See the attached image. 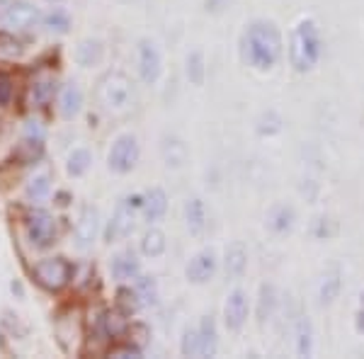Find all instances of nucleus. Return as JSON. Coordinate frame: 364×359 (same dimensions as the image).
I'll use <instances>...</instances> for the list:
<instances>
[{"label": "nucleus", "instance_id": "nucleus-27", "mask_svg": "<svg viewBox=\"0 0 364 359\" xmlns=\"http://www.w3.org/2000/svg\"><path fill=\"white\" fill-rule=\"evenodd\" d=\"M49 192H51V180H49V175H46V173L34 175V178L29 180L27 187H25V197L32 204L44 202V199L49 197Z\"/></svg>", "mask_w": 364, "mask_h": 359}, {"label": "nucleus", "instance_id": "nucleus-26", "mask_svg": "<svg viewBox=\"0 0 364 359\" xmlns=\"http://www.w3.org/2000/svg\"><path fill=\"white\" fill-rule=\"evenodd\" d=\"M185 70L187 78H190L192 85H204V78H207V66H204V54L199 49L190 51L185 61Z\"/></svg>", "mask_w": 364, "mask_h": 359}, {"label": "nucleus", "instance_id": "nucleus-6", "mask_svg": "<svg viewBox=\"0 0 364 359\" xmlns=\"http://www.w3.org/2000/svg\"><path fill=\"white\" fill-rule=\"evenodd\" d=\"M73 277V264L66 257H46L34 264V279L49 291H61Z\"/></svg>", "mask_w": 364, "mask_h": 359}, {"label": "nucleus", "instance_id": "nucleus-34", "mask_svg": "<svg viewBox=\"0 0 364 359\" xmlns=\"http://www.w3.org/2000/svg\"><path fill=\"white\" fill-rule=\"evenodd\" d=\"M13 78H10L8 73H0V107H5V105H10V100H13Z\"/></svg>", "mask_w": 364, "mask_h": 359}, {"label": "nucleus", "instance_id": "nucleus-21", "mask_svg": "<svg viewBox=\"0 0 364 359\" xmlns=\"http://www.w3.org/2000/svg\"><path fill=\"white\" fill-rule=\"evenodd\" d=\"M166 248H168V238L161 228L151 226L149 231L141 235V252H144L146 257H161L163 252H166Z\"/></svg>", "mask_w": 364, "mask_h": 359}, {"label": "nucleus", "instance_id": "nucleus-25", "mask_svg": "<svg viewBox=\"0 0 364 359\" xmlns=\"http://www.w3.org/2000/svg\"><path fill=\"white\" fill-rule=\"evenodd\" d=\"M340 286H343V282H340V269L338 267L328 269L326 277H323V282H321V289H318L321 304H333V301H336L338 294H340Z\"/></svg>", "mask_w": 364, "mask_h": 359}, {"label": "nucleus", "instance_id": "nucleus-14", "mask_svg": "<svg viewBox=\"0 0 364 359\" xmlns=\"http://www.w3.org/2000/svg\"><path fill=\"white\" fill-rule=\"evenodd\" d=\"M83 109V90L78 83H66L58 90V112H61L63 119H73Z\"/></svg>", "mask_w": 364, "mask_h": 359}, {"label": "nucleus", "instance_id": "nucleus-30", "mask_svg": "<svg viewBox=\"0 0 364 359\" xmlns=\"http://www.w3.org/2000/svg\"><path fill=\"white\" fill-rule=\"evenodd\" d=\"M180 352H182V357H204V343H202V335H199L197 326L187 328L185 335H182Z\"/></svg>", "mask_w": 364, "mask_h": 359}, {"label": "nucleus", "instance_id": "nucleus-17", "mask_svg": "<svg viewBox=\"0 0 364 359\" xmlns=\"http://www.w3.org/2000/svg\"><path fill=\"white\" fill-rule=\"evenodd\" d=\"M105 56V46L100 39H83V42H78L73 51V58L78 66L83 68H90V66H97L100 61H102Z\"/></svg>", "mask_w": 364, "mask_h": 359}, {"label": "nucleus", "instance_id": "nucleus-37", "mask_svg": "<svg viewBox=\"0 0 364 359\" xmlns=\"http://www.w3.org/2000/svg\"><path fill=\"white\" fill-rule=\"evenodd\" d=\"M46 3H51V5H58V3H63V0H46Z\"/></svg>", "mask_w": 364, "mask_h": 359}, {"label": "nucleus", "instance_id": "nucleus-13", "mask_svg": "<svg viewBox=\"0 0 364 359\" xmlns=\"http://www.w3.org/2000/svg\"><path fill=\"white\" fill-rule=\"evenodd\" d=\"M109 272L117 282H132L141 274V260L136 257L134 250H122L117 252L109 262Z\"/></svg>", "mask_w": 364, "mask_h": 359}, {"label": "nucleus", "instance_id": "nucleus-31", "mask_svg": "<svg viewBox=\"0 0 364 359\" xmlns=\"http://www.w3.org/2000/svg\"><path fill=\"white\" fill-rule=\"evenodd\" d=\"M134 282H136V286H134V289H136L141 304H144V306H156L158 304V284H156L154 277L139 274Z\"/></svg>", "mask_w": 364, "mask_h": 359}, {"label": "nucleus", "instance_id": "nucleus-24", "mask_svg": "<svg viewBox=\"0 0 364 359\" xmlns=\"http://www.w3.org/2000/svg\"><path fill=\"white\" fill-rule=\"evenodd\" d=\"M311 352H314V326L306 316H301L296 321V355L311 357Z\"/></svg>", "mask_w": 364, "mask_h": 359}, {"label": "nucleus", "instance_id": "nucleus-2", "mask_svg": "<svg viewBox=\"0 0 364 359\" xmlns=\"http://www.w3.org/2000/svg\"><path fill=\"white\" fill-rule=\"evenodd\" d=\"M289 63L294 66L296 73H306V70L316 68L323 54V39L318 32V25L314 20H301L291 29L289 34Z\"/></svg>", "mask_w": 364, "mask_h": 359}, {"label": "nucleus", "instance_id": "nucleus-38", "mask_svg": "<svg viewBox=\"0 0 364 359\" xmlns=\"http://www.w3.org/2000/svg\"><path fill=\"white\" fill-rule=\"evenodd\" d=\"M362 306H364V291H362Z\"/></svg>", "mask_w": 364, "mask_h": 359}, {"label": "nucleus", "instance_id": "nucleus-7", "mask_svg": "<svg viewBox=\"0 0 364 359\" xmlns=\"http://www.w3.org/2000/svg\"><path fill=\"white\" fill-rule=\"evenodd\" d=\"M0 22L8 27L10 32H22V29H32L42 22V13L27 0H10L0 13Z\"/></svg>", "mask_w": 364, "mask_h": 359}, {"label": "nucleus", "instance_id": "nucleus-29", "mask_svg": "<svg viewBox=\"0 0 364 359\" xmlns=\"http://www.w3.org/2000/svg\"><path fill=\"white\" fill-rule=\"evenodd\" d=\"M42 25L54 34H66L70 29V15L63 8H51L49 13L42 15Z\"/></svg>", "mask_w": 364, "mask_h": 359}, {"label": "nucleus", "instance_id": "nucleus-9", "mask_svg": "<svg viewBox=\"0 0 364 359\" xmlns=\"http://www.w3.org/2000/svg\"><path fill=\"white\" fill-rule=\"evenodd\" d=\"M25 228H27L29 243H32L34 248H49L56 240V221H54V216L44 209L29 211Z\"/></svg>", "mask_w": 364, "mask_h": 359}, {"label": "nucleus", "instance_id": "nucleus-3", "mask_svg": "<svg viewBox=\"0 0 364 359\" xmlns=\"http://www.w3.org/2000/svg\"><path fill=\"white\" fill-rule=\"evenodd\" d=\"M97 102L107 112H124L132 105L134 87L127 73L122 70H107L102 78L97 80Z\"/></svg>", "mask_w": 364, "mask_h": 359}, {"label": "nucleus", "instance_id": "nucleus-8", "mask_svg": "<svg viewBox=\"0 0 364 359\" xmlns=\"http://www.w3.org/2000/svg\"><path fill=\"white\" fill-rule=\"evenodd\" d=\"M136 63H139V75L146 85H154L163 73V54L158 49V44L151 37L139 39L136 46Z\"/></svg>", "mask_w": 364, "mask_h": 359}, {"label": "nucleus", "instance_id": "nucleus-23", "mask_svg": "<svg viewBox=\"0 0 364 359\" xmlns=\"http://www.w3.org/2000/svg\"><path fill=\"white\" fill-rule=\"evenodd\" d=\"M92 168V153L87 149H73L66 158V173L68 178H83Z\"/></svg>", "mask_w": 364, "mask_h": 359}, {"label": "nucleus", "instance_id": "nucleus-28", "mask_svg": "<svg viewBox=\"0 0 364 359\" xmlns=\"http://www.w3.org/2000/svg\"><path fill=\"white\" fill-rule=\"evenodd\" d=\"M199 335H202L204 343V357H214L216 355V345H219V335H216V323L211 316H204L199 321Z\"/></svg>", "mask_w": 364, "mask_h": 359}, {"label": "nucleus", "instance_id": "nucleus-19", "mask_svg": "<svg viewBox=\"0 0 364 359\" xmlns=\"http://www.w3.org/2000/svg\"><path fill=\"white\" fill-rule=\"evenodd\" d=\"M294 209L289 204H274L267 211V226L272 233H289L291 226H294Z\"/></svg>", "mask_w": 364, "mask_h": 359}, {"label": "nucleus", "instance_id": "nucleus-20", "mask_svg": "<svg viewBox=\"0 0 364 359\" xmlns=\"http://www.w3.org/2000/svg\"><path fill=\"white\" fill-rule=\"evenodd\" d=\"M56 95V80L54 78H39L29 87V105L32 107H46Z\"/></svg>", "mask_w": 364, "mask_h": 359}, {"label": "nucleus", "instance_id": "nucleus-36", "mask_svg": "<svg viewBox=\"0 0 364 359\" xmlns=\"http://www.w3.org/2000/svg\"><path fill=\"white\" fill-rule=\"evenodd\" d=\"M355 326H357V331L364 333V306H362V311H360V314H357V318H355Z\"/></svg>", "mask_w": 364, "mask_h": 359}, {"label": "nucleus", "instance_id": "nucleus-35", "mask_svg": "<svg viewBox=\"0 0 364 359\" xmlns=\"http://www.w3.org/2000/svg\"><path fill=\"white\" fill-rule=\"evenodd\" d=\"M112 357H119V359H129V357H134V359H139L141 357V347L139 345H124V347H114L112 352H109Z\"/></svg>", "mask_w": 364, "mask_h": 359}, {"label": "nucleus", "instance_id": "nucleus-33", "mask_svg": "<svg viewBox=\"0 0 364 359\" xmlns=\"http://www.w3.org/2000/svg\"><path fill=\"white\" fill-rule=\"evenodd\" d=\"M274 304H277V299H274V286H262L260 289V309H257L260 323H265V318L272 316Z\"/></svg>", "mask_w": 364, "mask_h": 359}, {"label": "nucleus", "instance_id": "nucleus-11", "mask_svg": "<svg viewBox=\"0 0 364 359\" xmlns=\"http://www.w3.org/2000/svg\"><path fill=\"white\" fill-rule=\"evenodd\" d=\"M248 314H250V301H248V294L243 289H233L226 296L224 304V323L231 333H238L240 328L248 323Z\"/></svg>", "mask_w": 364, "mask_h": 359}, {"label": "nucleus", "instance_id": "nucleus-10", "mask_svg": "<svg viewBox=\"0 0 364 359\" xmlns=\"http://www.w3.org/2000/svg\"><path fill=\"white\" fill-rule=\"evenodd\" d=\"M75 245L78 250H90L97 240V233H100V211L92 207V204H85L80 209V216L75 221Z\"/></svg>", "mask_w": 364, "mask_h": 359}, {"label": "nucleus", "instance_id": "nucleus-32", "mask_svg": "<svg viewBox=\"0 0 364 359\" xmlns=\"http://www.w3.org/2000/svg\"><path fill=\"white\" fill-rule=\"evenodd\" d=\"M22 51H25V44H22L10 29L8 32H0V56L15 58V56H20Z\"/></svg>", "mask_w": 364, "mask_h": 359}, {"label": "nucleus", "instance_id": "nucleus-16", "mask_svg": "<svg viewBox=\"0 0 364 359\" xmlns=\"http://www.w3.org/2000/svg\"><path fill=\"white\" fill-rule=\"evenodd\" d=\"M185 221H187V228H190L192 235H202L207 231V223H209V214H207V207L199 197H192L187 199L185 204Z\"/></svg>", "mask_w": 364, "mask_h": 359}, {"label": "nucleus", "instance_id": "nucleus-12", "mask_svg": "<svg viewBox=\"0 0 364 359\" xmlns=\"http://www.w3.org/2000/svg\"><path fill=\"white\" fill-rule=\"evenodd\" d=\"M216 274V252L211 248L199 250L185 267V277L192 284H207Z\"/></svg>", "mask_w": 364, "mask_h": 359}, {"label": "nucleus", "instance_id": "nucleus-5", "mask_svg": "<svg viewBox=\"0 0 364 359\" xmlns=\"http://www.w3.org/2000/svg\"><path fill=\"white\" fill-rule=\"evenodd\" d=\"M139 158H141L139 139L134 134H122V136L114 139L112 149L107 153V166L117 175H127L136 168Z\"/></svg>", "mask_w": 364, "mask_h": 359}, {"label": "nucleus", "instance_id": "nucleus-22", "mask_svg": "<svg viewBox=\"0 0 364 359\" xmlns=\"http://www.w3.org/2000/svg\"><path fill=\"white\" fill-rule=\"evenodd\" d=\"M161 151H163V161H166L168 168L185 166V161H187V146L182 144L178 136H168L166 141H163Z\"/></svg>", "mask_w": 364, "mask_h": 359}, {"label": "nucleus", "instance_id": "nucleus-15", "mask_svg": "<svg viewBox=\"0 0 364 359\" xmlns=\"http://www.w3.org/2000/svg\"><path fill=\"white\" fill-rule=\"evenodd\" d=\"M168 211V194L161 187H151L149 192L144 194V207H141V214L146 216V221H161Z\"/></svg>", "mask_w": 364, "mask_h": 359}, {"label": "nucleus", "instance_id": "nucleus-18", "mask_svg": "<svg viewBox=\"0 0 364 359\" xmlns=\"http://www.w3.org/2000/svg\"><path fill=\"white\" fill-rule=\"evenodd\" d=\"M226 277L228 279H240L248 269V250L243 243H233L231 248H226Z\"/></svg>", "mask_w": 364, "mask_h": 359}, {"label": "nucleus", "instance_id": "nucleus-1", "mask_svg": "<svg viewBox=\"0 0 364 359\" xmlns=\"http://www.w3.org/2000/svg\"><path fill=\"white\" fill-rule=\"evenodd\" d=\"M282 34L274 22L269 20H255L250 22L243 34V51L248 66L255 70H272L282 58Z\"/></svg>", "mask_w": 364, "mask_h": 359}, {"label": "nucleus", "instance_id": "nucleus-4", "mask_svg": "<svg viewBox=\"0 0 364 359\" xmlns=\"http://www.w3.org/2000/svg\"><path fill=\"white\" fill-rule=\"evenodd\" d=\"M141 207H144V194H127L119 204H117L114 216L109 219L107 228H105V240L107 243H119L136 226V216Z\"/></svg>", "mask_w": 364, "mask_h": 359}]
</instances>
